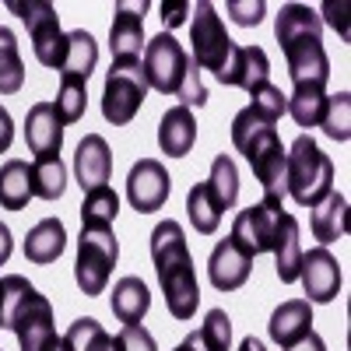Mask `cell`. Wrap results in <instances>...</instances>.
I'll return each instance as SVG.
<instances>
[{
	"mask_svg": "<svg viewBox=\"0 0 351 351\" xmlns=\"http://www.w3.org/2000/svg\"><path fill=\"white\" fill-rule=\"evenodd\" d=\"M169 193H172V180H169V172L158 158L134 162V169L127 176V200H130L134 211H141V215L158 211L169 200Z\"/></svg>",
	"mask_w": 351,
	"mask_h": 351,
	"instance_id": "cell-12",
	"label": "cell"
},
{
	"mask_svg": "<svg viewBox=\"0 0 351 351\" xmlns=\"http://www.w3.org/2000/svg\"><path fill=\"white\" fill-rule=\"evenodd\" d=\"M64 341L71 344V351H120V344H116V337L99 324L95 316H81L74 319V324L67 327Z\"/></svg>",
	"mask_w": 351,
	"mask_h": 351,
	"instance_id": "cell-29",
	"label": "cell"
},
{
	"mask_svg": "<svg viewBox=\"0 0 351 351\" xmlns=\"http://www.w3.org/2000/svg\"><path fill=\"white\" fill-rule=\"evenodd\" d=\"M193 21H190V43H193V67L197 71H211L215 77L225 71L232 49H236V43L228 39L225 32V21L221 14L215 11V4H208V0H200V4L190 8Z\"/></svg>",
	"mask_w": 351,
	"mask_h": 351,
	"instance_id": "cell-9",
	"label": "cell"
},
{
	"mask_svg": "<svg viewBox=\"0 0 351 351\" xmlns=\"http://www.w3.org/2000/svg\"><path fill=\"white\" fill-rule=\"evenodd\" d=\"M25 141L36 158H60L64 148V120L53 102H36L25 116Z\"/></svg>",
	"mask_w": 351,
	"mask_h": 351,
	"instance_id": "cell-14",
	"label": "cell"
},
{
	"mask_svg": "<svg viewBox=\"0 0 351 351\" xmlns=\"http://www.w3.org/2000/svg\"><path fill=\"white\" fill-rule=\"evenodd\" d=\"M274 36L285 49L291 88H327L330 56L324 49V21L309 4H285L274 18Z\"/></svg>",
	"mask_w": 351,
	"mask_h": 351,
	"instance_id": "cell-1",
	"label": "cell"
},
{
	"mask_svg": "<svg viewBox=\"0 0 351 351\" xmlns=\"http://www.w3.org/2000/svg\"><path fill=\"white\" fill-rule=\"evenodd\" d=\"M144 99H148V81H144L141 64L130 60H112L102 88V116L112 127H127L141 112Z\"/></svg>",
	"mask_w": 351,
	"mask_h": 351,
	"instance_id": "cell-10",
	"label": "cell"
},
{
	"mask_svg": "<svg viewBox=\"0 0 351 351\" xmlns=\"http://www.w3.org/2000/svg\"><path fill=\"white\" fill-rule=\"evenodd\" d=\"M309 225H313V236L319 239V246L337 243L344 232H348V200H344L341 193H327V197L313 208Z\"/></svg>",
	"mask_w": 351,
	"mask_h": 351,
	"instance_id": "cell-26",
	"label": "cell"
},
{
	"mask_svg": "<svg viewBox=\"0 0 351 351\" xmlns=\"http://www.w3.org/2000/svg\"><path fill=\"white\" fill-rule=\"evenodd\" d=\"M208 183H211V186H215V193L221 197L225 211L239 200V169H236V162H232L228 155H218V158L211 162V176H208Z\"/></svg>",
	"mask_w": 351,
	"mask_h": 351,
	"instance_id": "cell-33",
	"label": "cell"
},
{
	"mask_svg": "<svg viewBox=\"0 0 351 351\" xmlns=\"http://www.w3.org/2000/svg\"><path fill=\"white\" fill-rule=\"evenodd\" d=\"M141 71H144L148 88H155V92H162V95L183 99L186 109L208 102V88H204V81H200V71L193 67L186 49L172 39V32H158L155 39L144 43Z\"/></svg>",
	"mask_w": 351,
	"mask_h": 351,
	"instance_id": "cell-4",
	"label": "cell"
},
{
	"mask_svg": "<svg viewBox=\"0 0 351 351\" xmlns=\"http://www.w3.org/2000/svg\"><path fill=\"white\" fill-rule=\"evenodd\" d=\"M32 200V165L11 158L0 165V208L4 211H25Z\"/></svg>",
	"mask_w": 351,
	"mask_h": 351,
	"instance_id": "cell-25",
	"label": "cell"
},
{
	"mask_svg": "<svg viewBox=\"0 0 351 351\" xmlns=\"http://www.w3.org/2000/svg\"><path fill=\"white\" fill-rule=\"evenodd\" d=\"M25 25L28 36H32V53L43 67L60 71L64 53H67V36L60 32V14L49 0H11L8 4Z\"/></svg>",
	"mask_w": 351,
	"mask_h": 351,
	"instance_id": "cell-8",
	"label": "cell"
},
{
	"mask_svg": "<svg viewBox=\"0 0 351 351\" xmlns=\"http://www.w3.org/2000/svg\"><path fill=\"white\" fill-rule=\"evenodd\" d=\"M274 260H278V278L281 285H291L299 281V260H302V246H299V221L295 215L281 218V232H278V243H274Z\"/></svg>",
	"mask_w": 351,
	"mask_h": 351,
	"instance_id": "cell-27",
	"label": "cell"
},
{
	"mask_svg": "<svg viewBox=\"0 0 351 351\" xmlns=\"http://www.w3.org/2000/svg\"><path fill=\"white\" fill-rule=\"evenodd\" d=\"M285 190L302 208H316L327 193H334V162L309 134H299L291 152H285Z\"/></svg>",
	"mask_w": 351,
	"mask_h": 351,
	"instance_id": "cell-6",
	"label": "cell"
},
{
	"mask_svg": "<svg viewBox=\"0 0 351 351\" xmlns=\"http://www.w3.org/2000/svg\"><path fill=\"white\" fill-rule=\"evenodd\" d=\"M221 84L228 88H246V92H253V88L267 84L271 81V60L267 53H263L260 46H236L228 56L225 71L218 74Z\"/></svg>",
	"mask_w": 351,
	"mask_h": 351,
	"instance_id": "cell-16",
	"label": "cell"
},
{
	"mask_svg": "<svg viewBox=\"0 0 351 351\" xmlns=\"http://www.w3.org/2000/svg\"><path fill=\"white\" fill-rule=\"evenodd\" d=\"M64 250H67V228L60 218H43L25 239V260L36 263V267H46V263L60 260Z\"/></svg>",
	"mask_w": 351,
	"mask_h": 351,
	"instance_id": "cell-21",
	"label": "cell"
},
{
	"mask_svg": "<svg viewBox=\"0 0 351 351\" xmlns=\"http://www.w3.org/2000/svg\"><path fill=\"white\" fill-rule=\"evenodd\" d=\"M221 215H225V204H221V197L215 193V186L208 180L190 186V193H186V218H190V225L200 232V236L218 232Z\"/></svg>",
	"mask_w": 351,
	"mask_h": 351,
	"instance_id": "cell-23",
	"label": "cell"
},
{
	"mask_svg": "<svg viewBox=\"0 0 351 351\" xmlns=\"http://www.w3.org/2000/svg\"><path fill=\"white\" fill-rule=\"evenodd\" d=\"M285 351H327V344H324V337H319L316 330H309L306 337H299L295 344H288Z\"/></svg>",
	"mask_w": 351,
	"mask_h": 351,
	"instance_id": "cell-42",
	"label": "cell"
},
{
	"mask_svg": "<svg viewBox=\"0 0 351 351\" xmlns=\"http://www.w3.org/2000/svg\"><path fill=\"white\" fill-rule=\"evenodd\" d=\"M327 106H330L327 88H291V95L285 102V112L299 127H319L324 116H327Z\"/></svg>",
	"mask_w": 351,
	"mask_h": 351,
	"instance_id": "cell-28",
	"label": "cell"
},
{
	"mask_svg": "<svg viewBox=\"0 0 351 351\" xmlns=\"http://www.w3.org/2000/svg\"><path fill=\"white\" fill-rule=\"evenodd\" d=\"M0 327H4V295H0Z\"/></svg>",
	"mask_w": 351,
	"mask_h": 351,
	"instance_id": "cell-47",
	"label": "cell"
},
{
	"mask_svg": "<svg viewBox=\"0 0 351 351\" xmlns=\"http://www.w3.org/2000/svg\"><path fill=\"white\" fill-rule=\"evenodd\" d=\"M152 260H155V274H158L169 313L176 319H193L197 302H200V285H197L193 256H190L180 221L169 218L152 228Z\"/></svg>",
	"mask_w": 351,
	"mask_h": 351,
	"instance_id": "cell-2",
	"label": "cell"
},
{
	"mask_svg": "<svg viewBox=\"0 0 351 351\" xmlns=\"http://www.w3.org/2000/svg\"><path fill=\"white\" fill-rule=\"evenodd\" d=\"M116 344H120V351H158L155 337L141 324H123V330L116 334Z\"/></svg>",
	"mask_w": 351,
	"mask_h": 351,
	"instance_id": "cell-38",
	"label": "cell"
},
{
	"mask_svg": "<svg viewBox=\"0 0 351 351\" xmlns=\"http://www.w3.org/2000/svg\"><path fill=\"white\" fill-rule=\"evenodd\" d=\"M67 190V169L60 158H36L32 165V197L39 200H60Z\"/></svg>",
	"mask_w": 351,
	"mask_h": 351,
	"instance_id": "cell-32",
	"label": "cell"
},
{
	"mask_svg": "<svg viewBox=\"0 0 351 351\" xmlns=\"http://www.w3.org/2000/svg\"><path fill=\"white\" fill-rule=\"evenodd\" d=\"M74 176H77V183H81L84 193L109 183V176H112V152H109L106 137L84 134V141L77 144V152H74Z\"/></svg>",
	"mask_w": 351,
	"mask_h": 351,
	"instance_id": "cell-17",
	"label": "cell"
},
{
	"mask_svg": "<svg viewBox=\"0 0 351 351\" xmlns=\"http://www.w3.org/2000/svg\"><path fill=\"white\" fill-rule=\"evenodd\" d=\"M281 218H285V208H281V197H271L263 193L260 204L239 211L236 221H232V243H236L250 260L260 256V253H271L274 243H278V232H281Z\"/></svg>",
	"mask_w": 351,
	"mask_h": 351,
	"instance_id": "cell-11",
	"label": "cell"
},
{
	"mask_svg": "<svg viewBox=\"0 0 351 351\" xmlns=\"http://www.w3.org/2000/svg\"><path fill=\"white\" fill-rule=\"evenodd\" d=\"M232 144L250 162L263 193L285 197V148L278 137V123L267 120L263 112H256L253 106H246L232 120Z\"/></svg>",
	"mask_w": 351,
	"mask_h": 351,
	"instance_id": "cell-3",
	"label": "cell"
},
{
	"mask_svg": "<svg viewBox=\"0 0 351 351\" xmlns=\"http://www.w3.org/2000/svg\"><path fill=\"white\" fill-rule=\"evenodd\" d=\"M11 253H14V239H11V228L0 221V267L11 260Z\"/></svg>",
	"mask_w": 351,
	"mask_h": 351,
	"instance_id": "cell-43",
	"label": "cell"
},
{
	"mask_svg": "<svg viewBox=\"0 0 351 351\" xmlns=\"http://www.w3.org/2000/svg\"><path fill=\"white\" fill-rule=\"evenodd\" d=\"M299 281L306 288V302H334L341 291V263L327 246H316L299 260Z\"/></svg>",
	"mask_w": 351,
	"mask_h": 351,
	"instance_id": "cell-13",
	"label": "cell"
},
{
	"mask_svg": "<svg viewBox=\"0 0 351 351\" xmlns=\"http://www.w3.org/2000/svg\"><path fill=\"white\" fill-rule=\"evenodd\" d=\"M348 99H351L348 92L334 95V99H330V106H327L324 123H319L330 141H348V137H351V102H348Z\"/></svg>",
	"mask_w": 351,
	"mask_h": 351,
	"instance_id": "cell-36",
	"label": "cell"
},
{
	"mask_svg": "<svg viewBox=\"0 0 351 351\" xmlns=\"http://www.w3.org/2000/svg\"><path fill=\"white\" fill-rule=\"evenodd\" d=\"M56 112H60V120H64V127H71V123H77L81 116H84V109H88V84H81V81H60V92H56Z\"/></svg>",
	"mask_w": 351,
	"mask_h": 351,
	"instance_id": "cell-34",
	"label": "cell"
},
{
	"mask_svg": "<svg viewBox=\"0 0 351 351\" xmlns=\"http://www.w3.org/2000/svg\"><path fill=\"white\" fill-rule=\"evenodd\" d=\"M0 295H4V327L14 330L21 351H43L53 330V306L39 295L36 285H28L21 274L0 278Z\"/></svg>",
	"mask_w": 351,
	"mask_h": 351,
	"instance_id": "cell-5",
	"label": "cell"
},
{
	"mask_svg": "<svg viewBox=\"0 0 351 351\" xmlns=\"http://www.w3.org/2000/svg\"><path fill=\"white\" fill-rule=\"evenodd\" d=\"M200 341L208 344V351H228L232 348V319L225 309H211L204 316V327L197 330Z\"/></svg>",
	"mask_w": 351,
	"mask_h": 351,
	"instance_id": "cell-35",
	"label": "cell"
},
{
	"mask_svg": "<svg viewBox=\"0 0 351 351\" xmlns=\"http://www.w3.org/2000/svg\"><path fill=\"white\" fill-rule=\"evenodd\" d=\"M25 84V64L18 53V39L11 28L0 25V95H14Z\"/></svg>",
	"mask_w": 351,
	"mask_h": 351,
	"instance_id": "cell-31",
	"label": "cell"
},
{
	"mask_svg": "<svg viewBox=\"0 0 351 351\" xmlns=\"http://www.w3.org/2000/svg\"><path fill=\"white\" fill-rule=\"evenodd\" d=\"M95 64H99V46H95L92 32H84V28L67 32V53H64V64H60V81L88 84Z\"/></svg>",
	"mask_w": 351,
	"mask_h": 351,
	"instance_id": "cell-22",
	"label": "cell"
},
{
	"mask_svg": "<svg viewBox=\"0 0 351 351\" xmlns=\"http://www.w3.org/2000/svg\"><path fill=\"white\" fill-rule=\"evenodd\" d=\"M176 351H208V344L200 341V334H190V337H186L180 348H176Z\"/></svg>",
	"mask_w": 351,
	"mask_h": 351,
	"instance_id": "cell-44",
	"label": "cell"
},
{
	"mask_svg": "<svg viewBox=\"0 0 351 351\" xmlns=\"http://www.w3.org/2000/svg\"><path fill=\"white\" fill-rule=\"evenodd\" d=\"M120 215V197L109 186H95L84 193V204H81V228H109Z\"/></svg>",
	"mask_w": 351,
	"mask_h": 351,
	"instance_id": "cell-30",
	"label": "cell"
},
{
	"mask_svg": "<svg viewBox=\"0 0 351 351\" xmlns=\"http://www.w3.org/2000/svg\"><path fill=\"white\" fill-rule=\"evenodd\" d=\"M144 11L148 4H116L112 14V28H109V49H112V60H130L141 64V53H144Z\"/></svg>",
	"mask_w": 351,
	"mask_h": 351,
	"instance_id": "cell-15",
	"label": "cell"
},
{
	"mask_svg": "<svg viewBox=\"0 0 351 351\" xmlns=\"http://www.w3.org/2000/svg\"><path fill=\"white\" fill-rule=\"evenodd\" d=\"M43 351H71V344H67L64 337H56V334H53V337L46 341V348H43Z\"/></svg>",
	"mask_w": 351,
	"mask_h": 351,
	"instance_id": "cell-45",
	"label": "cell"
},
{
	"mask_svg": "<svg viewBox=\"0 0 351 351\" xmlns=\"http://www.w3.org/2000/svg\"><path fill=\"white\" fill-rule=\"evenodd\" d=\"M250 106L256 109V112H263V116H267V120H281V116H285V102H288V95L281 92V88L278 84H260V88H253V92H250Z\"/></svg>",
	"mask_w": 351,
	"mask_h": 351,
	"instance_id": "cell-37",
	"label": "cell"
},
{
	"mask_svg": "<svg viewBox=\"0 0 351 351\" xmlns=\"http://www.w3.org/2000/svg\"><path fill=\"white\" fill-rule=\"evenodd\" d=\"M228 11H232V21H239V25H260V18H263V4H260V0H256V4H239V0H232Z\"/></svg>",
	"mask_w": 351,
	"mask_h": 351,
	"instance_id": "cell-40",
	"label": "cell"
},
{
	"mask_svg": "<svg viewBox=\"0 0 351 351\" xmlns=\"http://www.w3.org/2000/svg\"><path fill=\"white\" fill-rule=\"evenodd\" d=\"M109 306H112V316L120 319V324H141L144 313L152 309V291L141 278H120L112 288Z\"/></svg>",
	"mask_w": 351,
	"mask_h": 351,
	"instance_id": "cell-24",
	"label": "cell"
},
{
	"mask_svg": "<svg viewBox=\"0 0 351 351\" xmlns=\"http://www.w3.org/2000/svg\"><path fill=\"white\" fill-rule=\"evenodd\" d=\"M313 330V302L306 299H288L281 302L274 313H271V324H267V334L274 344L288 348L295 344L299 337H306Z\"/></svg>",
	"mask_w": 351,
	"mask_h": 351,
	"instance_id": "cell-19",
	"label": "cell"
},
{
	"mask_svg": "<svg viewBox=\"0 0 351 351\" xmlns=\"http://www.w3.org/2000/svg\"><path fill=\"white\" fill-rule=\"evenodd\" d=\"M11 141H14V120H11V112L0 106V155L11 148Z\"/></svg>",
	"mask_w": 351,
	"mask_h": 351,
	"instance_id": "cell-41",
	"label": "cell"
},
{
	"mask_svg": "<svg viewBox=\"0 0 351 351\" xmlns=\"http://www.w3.org/2000/svg\"><path fill=\"white\" fill-rule=\"evenodd\" d=\"M120 256V243H116L112 228H81L77 236V260H74V281L88 299H95L106 291L109 274Z\"/></svg>",
	"mask_w": 351,
	"mask_h": 351,
	"instance_id": "cell-7",
	"label": "cell"
},
{
	"mask_svg": "<svg viewBox=\"0 0 351 351\" xmlns=\"http://www.w3.org/2000/svg\"><path fill=\"white\" fill-rule=\"evenodd\" d=\"M250 271H253V260L232 243V239H221L215 250H211V260H208V274H211V285L218 291H236L250 281Z\"/></svg>",
	"mask_w": 351,
	"mask_h": 351,
	"instance_id": "cell-18",
	"label": "cell"
},
{
	"mask_svg": "<svg viewBox=\"0 0 351 351\" xmlns=\"http://www.w3.org/2000/svg\"><path fill=\"white\" fill-rule=\"evenodd\" d=\"M193 141H197V120H193V112L186 106H172L162 116V123H158V148L169 158H183V155H190Z\"/></svg>",
	"mask_w": 351,
	"mask_h": 351,
	"instance_id": "cell-20",
	"label": "cell"
},
{
	"mask_svg": "<svg viewBox=\"0 0 351 351\" xmlns=\"http://www.w3.org/2000/svg\"><path fill=\"white\" fill-rule=\"evenodd\" d=\"M190 8H193V4H186V0H172V4L165 0V4H162V21H165L169 32H172V28H180V25L186 21Z\"/></svg>",
	"mask_w": 351,
	"mask_h": 351,
	"instance_id": "cell-39",
	"label": "cell"
},
{
	"mask_svg": "<svg viewBox=\"0 0 351 351\" xmlns=\"http://www.w3.org/2000/svg\"><path fill=\"white\" fill-rule=\"evenodd\" d=\"M239 351H267V348H263V341H256V337H246L239 344Z\"/></svg>",
	"mask_w": 351,
	"mask_h": 351,
	"instance_id": "cell-46",
	"label": "cell"
}]
</instances>
